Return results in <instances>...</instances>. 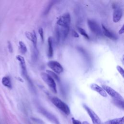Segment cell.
Wrapping results in <instances>:
<instances>
[{
	"label": "cell",
	"instance_id": "28",
	"mask_svg": "<svg viewBox=\"0 0 124 124\" xmlns=\"http://www.w3.org/2000/svg\"><path fill=\"white\" fill-rule=\"evenodd\" d=\"M82 124H89L87 122H86V121H84V122H83L82 123Z\"/></svg>",
	"mask_w": 124,
	"mask_h": 124
},
{
	"label": "cell",
	"instance_id": "9",
	"mask_svg": "<svg viewBox=\"0 0 124 124\" xmlns=\"http://www.w3.org/2000/svg\"><path fill=\"white\" fill-rule=\"evenodd\" d=\"M39 111L43 114L50 121L54 124H60L58 119L53 114L47 111L46 110L42 108H39Z\"/></svg>",
	"mask_w": 124,
	"mask_h": 124
},
{
	"label": "cell",
	"instance_id": "13",
	"mask_svg": "<svg viewBox=\"0 0 124 124\" xmlns=\"http://www.w3.org/2000/svg\"><path fill=\"white\" fill-rule=\"evenodd\" d=\"M101 25H102V33L104 34L105 36H106L107 37L112 40L117 39V37L113 33H112L110 31H109L108 29H107L106 27L103 24H102Z\"/></svg>",
	"mask_w": 124,
	"mask_h": 124
},
{
	"label": "cell",
	"instance_id": "4",
	"mask_svg": "<svg viewBox=\"0 0 124 124\" xmlns=\"http://www.w3.org/2000/svg\"><path fill=\"white\" fill-rule=\"evenodd\" d=\"M16 59L18 60V61L19 62L20 66L21 69L22 75L27 80V81H28V82L30 84H31L32 83L31 82V80H30V79L29 78L28 74H27L26 65L25 60L24 57L21 55H17L16 56Z\"/></svg>",
	"mask_w": 124,
	"mask_h": 124
},
{
	"label": "cell",
	"instance_id": "14",
	"mask_svg": "<svg viewBox=\"0 0 124 124\" xmlns=\"http://www.w3.org/2000/svg\"><path fill=\"white\" fill-rule=\"evenodd\" d=\"M124 117L115 118L112 120L107 121L102 124H124Z\"/></svg>",
	"mask_w": 124,
	"mask_h": 124
},
{
	"label": "cell",
	"instance_id": "15",
	"mask_svg": "<svg viewBox=\"0 0 124 124\" xmlns=\"http://www.w3.org/2000/svg\"><path fill=\"white\" fill-rule=\"evenodd\" d=\"M2 84L7 88L9 89H12V82L11 78L9 77L8 76H5L3 77L1 80Z\"/></svg>",
	"mask_w": 124,
	"mask_h": 124
},
{
	"label": "cell",
	"instance_id": "1",
	"mask_svg": "<svg viewBox=\"0 0 124 124\" xmlns=\"http://www.w3.org/2000/svg\"><path fill=\"white\" fill-rule=\"evenodd\" d=\"M52 103L59 109L62 111L66 115H69L70 113V110L68 105L57 97H53L51 99Z\"/></svg>",
	"mask_w": 124,
	"mask_h": 124
},
{
	"label": "cell",
	"instance_id": "26",
	"mask_svg": "<svg viewBox=\"0 0 124 124\" xmlns=\"http://www.w3.org/2000/svg\"><path fill=\"white\" fill-rule=\"evenodd\" d=\"M32 120H34L35 122H36L38 123H39V124H43V122L42 121H41L40 119H37V118H32Z\"/></svg>",
	"mask_w": 124,
	"mask_h": 124
},
{
	"label": "cell",
	"instance_id": "24",
	"mask_svg": "<svg viewBox=\"0 0 124 124\" xmlns=\"http://www.w3.org/2000/svg\"><path fill=\"white\" fill-rule=\"evenodd\" d=\"M72 122L73 124H82L81 122L79 120H76L74 118H72Z\"/></svg>",
	"mask_w": 124,
	"mask_h": 124
},
{
	"label": "cell",
	"instance_id": "7",
	"mask_svg": "<svg viewBox=\"0 0 124 124\" xmlns=\"http://www.w3.org/2000/svg\"><path fill=\"white\" fill-rule=\"evenodd\" d=\"M102 88L105 90L106 93H108V95H109L111 97H113V99L124 100V99L122 95L111 87L106 85H103Z\"/></svg>",
	"mask_w": 124,
	"mask_h": 124
},
{
	"label": "cell",
	"instance_id": "19",
	"mask_svg": "<svg viewBox=\"0 0 124 124\" xmlns=\"http://www.w3.org/2000/svg\"><path fill=\"white\" fill-rule=\"evenodd\" d=\"M78 31H79V32L82 35H83L84 37H85L86 38H87V39H89V35H88V34L86 33V32L83 29H82V28H80V27H78Z\"/></svg>",
	"mask_w": 124,
	"mask_h": 124
},
{
	"label": "cell",
	"instance_id": "3",
	"mask_svg": "<svg viewBox=\"0 0 124 124\" xmlns=\"http://www.w3.org/2000/svg\"><path fill=\"white\" fill-rule=\"evenodd\" d=\"M71 23V16L69 13H65L59 17L57 24L59 27H69Z\"/></svg>",
	"mask_w": 124,
	"mask_h": 124
},
{
	"label": "cell",
	"instance_id": "23",
	"mask_svg": "<svg viewBox=\"0 0 124 124\" xmlns=\"http://www.w3.org/2000/svg\"><path fill=\"white\" fill-rule=\"evenodd\" d=\"M8 50L10 52H11V53L13 52V46H12V44L11 43V42L10 41L8 42Z\"/></svg>",
	"mask_w": 124,
	"mask_h": 124
},
{
	"label": "cell",
	"instance_id": "18",
	"mask_svg": "<svg viewBox=\"0 0 124 124\" xmlns=\"http://www.w3.org/2000/svg\"><path fill=\"white\" fill-rule=\"evenodd\" d=\"M114 103L117 105L118 107L124 109V100H117V99H113Z\"/></svg>",
	"mask_w": 124,
	"mask_h": 124
},
{
	"label": "cell",
	"instance_id": "27",
	"mask_svg": "<svg viewBox=\"0 0 124 124\" xmlns=\"http://www.w3.org/2000/svg\"><path fill=\"white\" fill-rule=\"evenodd\" d=\"M124 25L122 27V28L120 29V30H119V34H123L124 33Z\"/></svg>",
	"mask_w": 124,
	"mask_h": 124
},
{
	"label": "cell",
	"instance_id": "20",
	"mask_svg": "<svg viewBox=\"0 0 124 124\" xmlns=\"http://www.w3.org/2000/svg\"><path fill=\"white\" fill-rule=\"evenodd\" d=\"M46 72L47 74H48L50 76H51L54 79H56V80H57L58 81H60V78H59L57 76V75L54 73V72L50 71V70H46Z\"/></svg>",
	"mask_w": 124,
	"mask_h": 124
},
{
	"label": "cell",
	"instance_id": "2",
	"mask_svg": "<svg viewBox=\"0 0 124 124\" xmlns=\"http://www.w3.org/2000/svg\"><path fill=\"white\" fill-rule=\"evenodd\" d=\"M41 77L43 81L48 85L51 90L54 93L57 92L56 84L54 79L48 74L45 72H42L40 74Z\"/></svg>",
	"mask_w": 124,
	"mask_h": 124
},
{
	"label": "cell",
	"instance_id": "8",
	"mask_svg": "<svg viewBox=\"0 0 124 124\" xmlns=\"http://www.w3.org/2000/svg\"><path fill=\"white\" fill-rule=\"evenodd\" d=\"M47 66L57 74H60L63 71L62 65L57 61H50L47 62Z\"/></svg>",
	"mask_w": 124,
	"mask_h": 124
},
{
	"label": "cell",
	"instance_id": "12",
	"mask_svg": "<svg viewBox=\"0 0 124 124\" xmlns=\"http://www.w3.org/2000/svg\"><path fill=\"white\" fill-rule=\"evenodd\" d=\"M90 88L93 91H94L97 92L101 96H102L103 97L107 96V94L106 92L105 91V90L102 87H100L98 85L95 84V83H92L90 85Z\"/></svg>",
	"mask_w": 124,
	"mask_h": 124
},
{
	"label": "cell",
	"instance_id": "25",
	"mask_svg": "<svg viewBox=\"0 0 124 124\" xmlns=\"http://www.w3.org/2000/svg\"><path fill=\"white\" fill-rule=\"evenodd\" d=\"M72 35L75 37H76V38H78L79 37V35L78 34V33L74 30H73L72 31Z\"/></svg>",
	"mask_w": 124,
	"mask_h": 124
},
{
	"label": "cell",
	"instance_id": "21",
	"mask_svg": "<svg viewBox=\"0 0 124 124\" xmlns=\"http://www.w3.org/2000/svg\"><path fill=\"white\" fill-rule=\"evenodd\" d=\"M116 68H117L118 71L119 72V73L121 75L122 77L124 78V69H123V68L119 65H117L116 67Z\"/></svg>",
	"mask_w": 124,
	"mask_h": 124
},
{
	"label": "cell",
	"instance_id": "11",
	"mask_svg": "<svg viewBox=\"0 0 124 124\" xmlns=\"http://www.w3.org/2000/svg\"><path fill=\"white\" fill-rule=\"evenodd\" d=\"M25 36L29 40L32 42L33 47H37V36L35 31H33L32 32L27 31L25 32Z\"/></svg>",
	"mask_w": 124,
	"mask_h": 124
},
{
	"label": "cell",
	"instance_id": "22",
	"mask_svg": "<svg viewBox=\"0 0 124 124\" xmlns=\"http://www.w3.org/2000/svg\"><path fill=\"white\" fill-rule=\"evenodd\" d=\"M38 32L41 38L42 41H44V32H43V30L42 28H40L38 29Z\"/></svg>",
	"mask_w": 124,
	"mask_h": 124
},
{
	"label": "cell",
	"instance_id": "17",
	"mask_svg": "<svg viewBox=\"0 0 124 124\" xmlns=\"http://www.w3.org/2000/svg\"><path fill=\"white\" fill-rule=\"evenodd\" d=\"M19 44V48L20 52L22 54H25L27 51V48L26 45L22 41H19L18 43Z\"/></svg>",
	"mask_w": 124,
	"mask_h": 124
},
{
	"label": "cell",
	"instance_id": "5",
	"mask_svg": "<svg viewBox=\"0 0 124 124\" xmlns=\"http://www.w3.org/2000/svg\"><path fill=\"white\" fill-rule=\"evenodd\" d=\"M88 25L91 31L97 35H101L102 34V31L99 25L95 21L88 19L87 21Z\"/></svg>",
	"mask_w": 124,
	"mask_h": 124
},
{
	"label": "cell",
	"instance_id": "6",
	"mask_svg": "<svg viewBox=\"0 0 124 124\" xmlns=\"http://www.w3.org/2000/svg\"><path fill=\"white\" fill-rule=\"evenodd\" d=\"M83 107L90 116L93 124H101V122L99 117L91 108L85 104H83Z\"/></svg>",
	"mask_w": 124,
	"mask_h": 124
},
{
	"label": "cell",
	"instance_id": "10",
	"mask_svg": "<svg viewBox=\"0 0 124 124\" xmlns=\"http://www.w3.org/2000/svg\"><path fill=\"white\" fill-rule=\"evenodd\" d=\"M123 16V11L121 8L117 7L114 10L113 13V21L115 23L119 22Z\"/></svg>",
	"mask_w": 124,
	"mask_h": 124
},
{
	"label": "cell",
	"instance_id": "16",
	"mask_svg": "<svg viewBox=\"0 0 124 124\" xmlns=\"http://www.w3.org/2000/svg\"><path fill=\"white\" fill-rule=\"evenodd\" d=\"M48 42V56L49 58H51L53 54V49L52 47V38L51 37H49L47 39Z\"/></svg>",
	"mask_w": 124,
	"mask_h": 124
}]
</instances>
